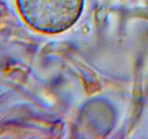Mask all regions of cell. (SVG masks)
<instances>
[{"instance_id": "obj_1", "label": "cell", "mask_w": 148, "mask_h": 139, "mask_svg": "<svg viewBox=\"0 0 148 139\" xmlns=\"http://www.w3.org/2000/svg\"><path fill=\"white\" fill-rule=\"evenodd\" d=\"M19 8L33 28L58 33L72 27L82 13L84 0H17Z\"/></svg>"}]
</instances>
